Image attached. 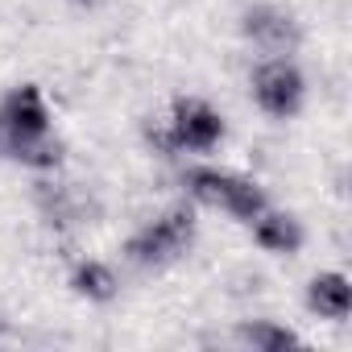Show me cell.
Here are the masks:
<instances>
[{
    "instance_id": "5b68a950",
    "label": "cell",
    "mask_w": 352,
    "mask_h": 352,
    "mask_svg": "<svg viewBox=\"0 0 352 352\" xmlns=\"http://www.w3.org/2000/svg\"><path fill=\"white\" fill-rule=\"evenodd\" d=\"M249 87H253V104L265 116H274V120L298 116V108L307 100V79L294 67V58H265V63H257Z\"/></svg>"
},
{
    "instance_id": "30bf717a",
    "label": "cell",
    "mask_w": 352,
    "mask_h": 352,
    "mask_svg": "<svg viewBox=\"0 0 352 352\" xmlns=\"http://www.w3.org/2000/svg\"><path fill=\"white\" fill-rule=\"evenodd\" d=\"M71 290L79 298H87V302H112L120 294V282H116L112 265H104V261H79L71 270Z\"/></svg>"
},
{
    "instance_id": "ba28073f",
    "label": "cell",
    "mask_w": 352,
    "mask_h": 352,
    "mask_svg": "<svg viewBox=\"0 0 352 352\" xmlns=\"http://www.w3.org/2000/svg\"><path fill=\"white\" fill-rule=\"evenodd\" d=\"M253 241H257L265 253H298V249H302V224H298L290 212L265 208V212L253 220Z\"/></svg>"
},
{
    "instance_id": "52a82bcc",
    "label": "cell",
    "mask_w": 352,
    "mask_h": 352,
    "mask_svg": "<svg viewBox=\"0 0 352 352\" xmlns=\"http://www.w3.org/2000/svg\"><path fill=\"white\" fill-rule=\"evenodd\" d=\"M307 307L319 315V319H348V311H352V282L344 278V274H336V270H327V274H315L311 282H307Z\"/></svg>"
},
{
    "instance_id": "7c38bea8",
    "label": "cell",
    "mask_w": 352,
    "mask_h": 352,
    "mask_svg": "<svg viewBox=\"0 0 352 352\" xmlns=\"http://www.w3.org/2000/svg\"><path fill=\"white\" fill-rule=\"evenodd\" d=\"M0 340H5V323H0Z\"/></svg>"
},
{
    "instance_id": "8992f818",
    "label": "cell",
    "mask_w": 352,
    "mask_h": 352,
    "mask_svg": "<svg viewBox=\"0 0 352 352\" xmlns=\"http://www.w3.org/2000/svg\"><path fill=\"white\" fill-rule=\"evenodd\" d=\"M241 34L245 42H253V50H261L265 58H290L302 46V25L290 9L282 5H249L241 13Z\"/></svg>"
},
{
    "instance_id": "9c48e42d",
    "label": "cell",
    "mask_w": 352,
    "mask_h": 352,
    "mask_svg": "<svg viewBox=\"0 0 352 352\" xmlns=\"http://www.w3.org/2000/svg\"><path fill=\"white\" fill-rule=\"evenodd\" d=\"M38 208L50 224H79L87 216L83 191L71 183H38Z\"/></svg>"
},
{
    "instance_id": "3957f363",
    "label": "cell",
    "mask_w": 352,
    "mask_h": 352,
    "mask_svg": "<svg viewBox=\"0 0 352 352\" xmlns=\"http://www.w3.org/2000/svg\"><path fill=\"white\" fill-rule=\"evenodd\" d=\"M224 116L199 100V96H183L174 100L170 120L162 129H149V145H157L162 153H212L224 141Z\"/></svg>"
},
{
    "instance_id": "277c9868",
    "label": "cell",
    "mask_w": 352,
    "mask_h": 352,
    "mask_svg": "<svg viewBox=\"0 0 352 352\" xmlns=\"http://www.w3.org/2000/svg\"><path fill=\"white\" fill-rule=\"evenodd\" d=\"M46 133H54V120H50V104L38 83H21L0 100V153L5 157L17 162V153L42 141Z\"/></svg>"
},
{
    "instance_id": "7a4b0ae2",
    "label": "cell",
    "mask_w": 352,
    "mask_h": 352,
    "mask_svg": "<svg viewBox=\"0 0 352 352\" xmlns=\"http://www.w3.org/2000/svg\"><path fill=\"white\" fill-rule=\"evenodd\" d=\"M183 187H187V195H191L195 204L220 208V212H228V216L241 220V224H253V220L270 208L265 191H261L253 179L232 174V170H220V166H191V170L183 174Z\"/></svg>"
},
{
    "instance_id": "8fae6325",
    "label": "cell",
    "mask_w": 352,
    "mask_h": 352,
    "mask_svg": "<svg viewBox=\"0 0 352 352\" xmlns=\"http://www.w3.org/2000/svg\"><path fill=\"white\" fill-rule=\"evenodd\" d=\"M236 340L249 344L253 352H286V348H298V331H290L286 323H274V319H253V323H241L236 327Z\"/></svg>"
},
{
    "instance_id": "6da1fadb",
    "label": "cell",
    "mask_w": 352,
    "mask_h": 352,
    "mask_svg": "<svg viewBox=\"0 0 352 352\" xmlns=\"http://www.w3.org/2000/svg\"><path fill=\"white\" fill-rule=\"evenodd\" d=\"M191 245H195V212L187 204H174L124 241V257L141 270H166L183 253H191Z\"/></svg>"
}]
</instances>
